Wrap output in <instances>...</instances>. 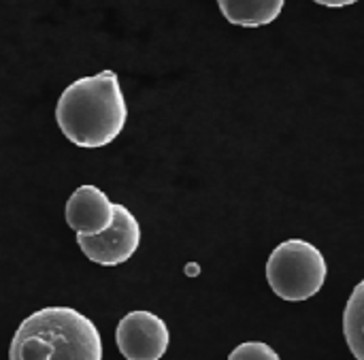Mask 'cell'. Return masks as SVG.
Here are the masks:
<instances>
[{
    "label": "cell",
    "mask_w": 364,
    "mask_h": 360,
    "mask_svg": "<svg viewBox=\"0 0 364 360\" xmlns=\"http://www.w3.org/2000/svg\"><path fill=\"white\" fill-rule=\"evenodd\" d=\"M55 120L77 147L98 149L113 143L126 126L128 107L113 70L73 81L58 98Z\"/></svg>",
    "instance_id": "obj_1"
},
{
    "label": "cell",
    "mask_w": 364,
    "mask_h": 360,
    "mask_svg": "<svg viewBox=\"0 0 364 360\" xmlns=\"http://www.w3.org/2000/svg\"><path fill=\"white\" fill-rule=\"evenodd\" d=\"M9 360H102V337L81 312L45 307L21 320Z\"/></svg>",
    "instance_id": "obj_2"
},
{
    "label": "cell",
    "mask_w": 364,
    "mask_h": 360,
    "mask_svg": "<svg viewBox=\"0 0 364 360\" xmlns=\"http://www.w3.org/2000/svg\"><path fill=\"white\" fill-rule=\"evenodd\" d=\"M326 273L324 254L303 239L279 243L267 263V282L271 290L290 303H303L316 297L326 282Z\"/></svg>",
    "instance_id": "obj_3"
},
{
    "label": "cell",
    "mask_w": 364,
    "mask_h": 360,
    "mask_svg": "<svg viewBox=\"0 0 364 360\" xmlns=\"http://www.w3.org/2000/svg\"><path fill=\"white\" fill-rule=\"evenodd\" d=\"M77 243L87 260L102 267H117L134 256L141 245V226L132 211L124 205H115L113 224L96 237L77 235Z\"/></svg>",
    "instance_id": "obj_4"
},
{
    "label": "cell",
    "mask_w": 364,
    "mask_h": 360,
    "mask_svg": "<svg viewBox=\"0 0 364 360\" xmlns=\"http://www.w3.org/2000/svg\"><path fill=\"white\" fill-rule=\"evenodd\" d=\"M115 344L126 360H160L171 344L166 322L151 312H130L115 329Z\"/></svg>",
    "instance_id": "obj_5"
},
{
    "label": "cell",
    "mask_w": 364,
    "mask_h": 360,
    "mask_svg": "<svg viewBox=\"0 0 364 360\" xmlns=\"http://www.w3.org/2000/svg\"><path fill=\"white\" fill-rule=\"evenodd\" d=\"M64 213H66V224L73 231H77V235L96 237L102 235L113 224L115 203H111L100 188L85 184L70 194Z\"/></svg>",
    "instance_id": "obj_6"
},
{
    "label": "cell",
    "mask_w": 364,
    "mask_h": 360,
    "mask_svg": "<svg viewBox=\"0 0 364 360\" xmlns=\"http://www.w3.org/2000/svg\"><path fill=\"white\" fill-rule=\"evenodd\" d=\"M284 4V0H220V11L235 26L260 28L275 21Z\"/></svg>",
    "instance_id": "obj_7"
},
{
    "label": "cell",
    "mask_w": 364,
    "mask_h": 360,
    "mask_svg": "<svg viewBox=\"0 0 364 360\" xmlns=\"http://www.w3.org/2000/svg\"><path fill=\"white\" fill-rule=\"evenodd\" d=\"M343 335L356 360H364V280L358 282L343 312Z\"/></svg>",
    "instance_id": "obj_8"
},
{
    "label": "cell",
    "mask_w": 364,
    "mask_h": 360,
    "mask_svg": "<svg viewBox=\"0 0 364 360\" xmlns=\"http://www.w3.org/2000/svg\"><path fill=\"white\" fill-rule=\"evenodd\" d=\"M228 360H282L279 354L262 342H245L241 346H237L230 354Z\"/></svg>",
    "instance_id": "obj_9"
},
{
    "label": "cell",
    "mask_w": 364,
    "mask_h": 360,
    "mask_svg": "<svg viewBox=\"0 0 364 360\" xmlns=\"http://www.w3.org/2000/svg\"><path fill=\"white\" fill-rule=\"evenodd\" d=\"M318 4H324V6H333V9H339V6H348V4H354V0H320Z\"/></svg>",
    "instance_id": "obj_10"
}]
</instances>
